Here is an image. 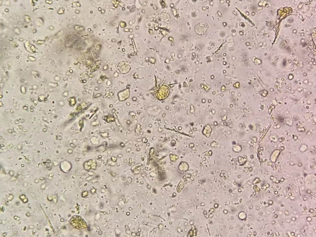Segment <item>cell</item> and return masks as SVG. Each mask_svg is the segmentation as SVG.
<instances>
[{
    "label": "cell",
    "mask_w": 316,
    "mask_h": 237,
    "mask_svg": "<svg viewBox=\"0 0 316 237\" xmlns=\"http://www.w3.org/2000/svg\"><path fill=\"white\" fill-rule=\"evenodd\" d=\"M71 222L73 226L79 229L86 228L87 227L85 222L80 217L73 218Z\"/></svg>",
    "instance_id": "6da1fadb"
}]
</instances>
